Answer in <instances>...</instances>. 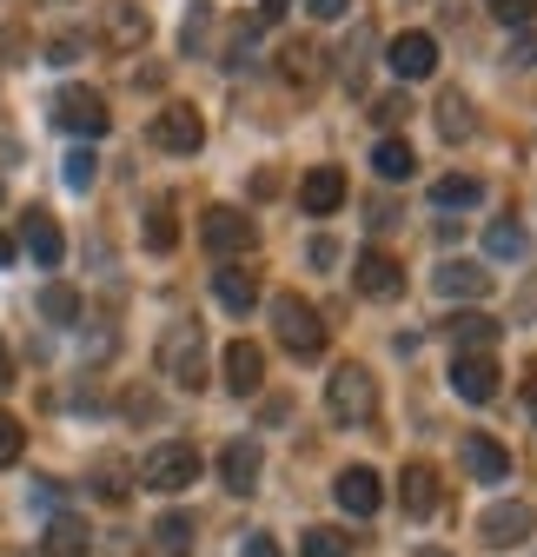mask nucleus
I'll use <instances>...</instances> for the list:
<instances>
[{
	"label": "nucleus",
	"instance_id": "23",
	"mask_svg": "<svg viewBox=\"0 0 537 557\" xmlns=\"http://www.w3.org/2000/svg\"><path fill=\"white\" fill-rule=\"evenodd\" d=\"M325 47H312V40H299V47H286V60H279V74L292 81V87H319V74H325V60H319Z\"/></svg>",
	"mask_w": 537,
	"mask_h": 557
},
{
	"label": "nucleus",
	"instance_id": "20",
	"mask_svg": "<svg viewBox=\"0 0 537 557\" xmlns=\"http://www.w3.org/2000/svg\"><path fill=\"white\" fill-rule=\"evenodd\" d=\"M372 173H378V180H412V173H419V160H412V139L385 133L378 147H372Z\"/></svg>",
	"mask_w": 537,
	"mask_h": 557
},
{
	"label": "nucleus",
	"instance_id": "38",
	"mask_svg": "<svg viewBox=\"0 0 537 557\" xmlns=\"http://www.w3.org/2000/svg\"><path fill=\"white\" fill-rule=\"evenodd\" d=\"M239 557H286V550H279L273 537H265V531H252V537L239 544Z\"/></svg>",
	"mask_w": 537,
	"mask_h": 557
},
{
	"label": "nucleus",
	"instance_id": "1",
	"mask_svg": "<svg viewBox=\"0 0 537 557\" xmlns=\"http://www.w3.org/2000/svg\"><path fill=\"white\" fill-rule=\"evenodd\" d=\"M160 372L186 392L207 385V332H199V319H173L166 338H160Z\"/></svg>",
	"mask_w": 537,
	"mask_h": 557
},
{
	"label": "nucleus",
	"instance_id": "39",
	"mask_svg": "<svg viewBox=\"0 0 537 557\" xmlns=\"http://www.w3.org/2000/svg\"><path fill=\"white\" fill-rule=\"evenodd\" d=\"M47 60H53V66H66V60H80V40H74V34H60V40L47 47Z\"/></svg>",
	"mask_w": 537,
	"mask_h": 557
},
{
	"label": "nucleus",
	"instance_id": "21",
	"mask_svg": "<svg viewBox=\"0 0 537 557\" xmlns=\"http://www.w3.org/2000/svg\"><path fill=\"white\" fill-rule=\"evenodd\" d=\"M398 498H405L412 518H425V511L438 505V471H432V465H405V478H398Z\"/></svg>",
	"mask_w": 537,
	"mask_h": 557
},
{
	"label": "nucleus",
	"instance_id": "29",
	"mask_svg": "<svg viewBox=\"0 0 537 557\" xmlns=\"http://www.w3.org/2000/svg\"><path fill=\"white\" fill-rule=\"evenodd\" d=\"M186 544H192V518H186V511H166V518L153 524V550H160V557H179Z\"/></svg>",
	"mask_w": 537,
	"mask_h": 557
},
{
	"label": "nucleus",
	"instance_id": "3",
	"mask_svg": "<svg viewBox=\"0 0 537 557\" xmlns=\"http://www.w3.org/2000/svg\"><path fill=\"white\" fill-rule=\"evenodd\" d=\"M273 332H279L286 352H299V359H319V352H325V319H319V306H305L299 293H279V299H273Z\"/></svg>",
	"mask_w": 537,
	"mask_h": 557
},
{
	"label": "nucleus",
	"instance_id": "37",
	"mask_svg": "<svg viewBox=\"0 0 537 557\" xmlns=\"http://www.w3.org/2000/svg\"><path fill=\"white\" fill-rule=\"evenodd\" d=\"M511 60H517V66H537V34H530V27L511 34Z\"/></svg>",
	"mask_w": 537,
	"mask_h": 557
},
{
	"label": "nucleus",
	"instance_id": "11",
	"mask_svg": "<svg viewBox=\"0 0 537 557\" xmlns=\"http://www.w3.org/2000/svg\"><path fill=\"white\" fill-rule=\"evenodd\" d=\"M458 458H464V471H472L478 484H504L511 478V451L498 438H485V432H464L458 438Z\"/></svg>",
	"mask_w": 537,
	"mask_h": 557
},
{
	"label": "nucleus",
	"instance_id": "27",
	"mask_svg": "<svg viewBox=\"0 0 537 557\" xmlns=\"http://www.w3.org/2000/svg\"><path fill=\"white\" fill-rule=\"evenodd\" d=\"M485 199V186L472 180V173H445V180H432V206H478Z\"/></svg>",
	"mask_w": 537,
	"mask_h": 557
},
{
	"label": "nucleus",
	"instance_id": "14",
	"mask_svg": "<svg viewBox=\"0 0 537 557\" xmlns=\"http://www.w3.org/2000/svg\"><path fill=\"white\" fill-rule=\"evenodd\" d=\"M299 206H305L312 220L339 213V206H346V173H339V166H312V173L299 180Z\"/></svg>",
	"mask_w": 537,
	"mask_h": 557
},
{
	"label": "nucleus",
	"instance_id": "43",
	"mask_svg": "<svg viewBox=\"0 0 537 557\" xmlns=\"http://www.w3.org/2000/svg\"><path fill=\"white\" fill-rule=\"evenodd\" d=\"M0 265H14V239L8 233H0Z\"/></svg>",
	"mask_w": 537,
	"mask_h": 557
},
{
	"label": "nucleus",
	"instance_id": "24",
	"mask_svg": "<svg viewBox=\"0 0 537 557\" xmlns=\"http://www.w3.org/2000/svg\"><path fill=\"white\" fill-rule=\"evenodd\" d=\"M107 40L113 47H140L147 40V14L126 8V0H113V8H107Z\"/></svg>",
	"mask_w": 537,
	"mask_h": 557
},
{
	"label": "nucleus",
	"instance_id": "19",
	"mask_svg": "<svg viewBox=\"0 0 537 557\" xmlns=\"http://www.w3.org/2000/svg\"><path fill=\"white\" fill-rule=\"evenodd\" d=\"M213 293H220L226 312H252V306H259V278H252L246 265H220V272H213Z\"/></svg>",
	"mask_w": 537,
	"mask_h": 557
},
{
	"label": "nucleus",
	"instance_id": "44",
	"mask_svg": "<svg viewBox=\"0 0 537 557\" xmlns=\"http://www.w3.org/2000/svg\"><path fill=\"white\" fill-rule=\"evenodd\" d=\"M419 557H451V550H438V544H425V550H419Z\"/></svg>",
	"mask_w": 537,
	"mask_h": 557
},
{
	"label": "nucleus",
	"instance_id": "15",
	"mask_svg": "<svg viewBox=\"0 0 537 557\" xmlns=\"http://www.w3.org/2000/svg\"><path fill=\"white\" fill-rule=\"evenodd\" d=\"M259 385H265V352H259L252 338H233V345H226V392L252 398Z\"/></svg>",
	"mask_w": 537,
	"mask_h": 557
},
{
	"label": "nucleus",
	"instance_id": "35",
	"mask_svg": "<svg viewBox=\"0 0 537 557\" xmlns=\"http://www.w3.org/2000/svg\"><path fill=\"white\" fill-rule=\"evenodd\" d=\"M485 8H491V14H498V21H504L511 34H517V27H530V14H537V0H485Z\"/></svg>",
	"mask_w": 537,
	"mask_h": 557
},
{
	"label": "nucleus",
	"instance_id": "34",
	"mask_svg": "<svg viewBox=\"0 0 537 557\" xmlns=\"http://www.w3.org/2000/svg\"><path fill=\"white\" fill-rule=\"evenodd\" d=\"M60 173H66V186H74V193H87L100 166H93V153H87V147H74V153H66V166H60Z\"/></svg>",
	"mask_w": 537,
	"mask_h": 557
},
{
	"label": "nucleus",
	"instance_id": "17",
	"mask_svg": "<svg viewBox=\"0 0 537 557\" xmlns=\"http://www.w3.org/2000/svg\"><path fill=\"white\" fill-rule=\"evenodd\" d=\"M21 246L34 252V265H60V252H66V239H60V226H53V213H21Z\"/></svg>",
	"mask_w": 537,
	"mask_h": 557
},
{
	"label": "nucleus",
	"instance_id": "32",
	"mask_svg": "<svg viewBox=\"0 0 537 557\" xmlns=\"http://www.w3.org/2000/svg\"><path fill=\"white\" fill-rule=\"evenodd\" d=\"M40 312H47L53 325H74V319H80V293H74V286H47V293H40Z\"/></svg>",
	"mask_w": 537,
	"mask_h": 557
},
{
	"label": "nucleus",
	"instance_id": "42",
	"mask_svg": "<svg viewBox=\"0 0 537 557\" xmlns=\"http://www.w3.org/2000/svg\"><path fill=\"white\" fill-rule=\"evenodd\" d=\"M524 405L537 411V359H530V379H524Z\"/></svg>",
	"mask_w": 537,
	"mask_h": 557
},
{
	"label": "nucleus",
	"instance_id": "7",
	"mask_svg": "<svg viewBox=\"0 0 537 557\" xmlns=\"http://www.w3.org/2000/svg\"><path fill=\"white\" fill-rule=\"evenodd\" d=\"M153 147L192 160L199 147H207V120H199L192 107H160V113H153Z\"/></svg>",
	"mask_w": 537,
	"mask_h": 557
},
{
	"label": "nucleus",
	"instance_id": "13",
	"mask_svg": "<svg viewBox=\"0 0 537 557\" xmlns=\"http://www.w3.org/2000/svg\"><path fill=\"white\" fill-rule=\"evenodd\" d=\"M530 531H537V511H530V505H517V498H511V505H491V511L478 518V537H485V544H498V550H504V544H524Z\"/></svg>",
	"mask_w": 537,
	"mask_h": 557
},
{
	"label": "nucleus",
	"instance_id": "12",
	"mask_svg": "<svg viewBox=\"0 0 537 557\" xmlns=\"http://www.w3.org/2000/svg\"><path fill=\"white\" fill-rule=\"evenodd\" d=\"M385 60H391L398 81H432V74H438V40H432V34H398Z\"/></svg>",
	"mask_w": 537,
	"mask_h": 557
},
{
	"label": "nucleus",
	"instance_id": "6",
	"mask_svg": "<svg viewBox=\"0 0 537 557\" xmlns=\"http://www.w3.org/2000/svg\"><path fill=\"white\" fill-rule=\"evenodd\" d=\"M199 239H207V252L233 259V252H252L259 226H252V213H239V206H213V213L199 220Z\"/></svg>",
	"mask_w": 537,
	"mask_h": 557
},
{
	"label": "nucleus",
	"instance_id": "33",
	"mask_svg": "<svg viewBox=\"0 0 537 557\" xmlns=\"http://www.w3.org/2000/svg\"><path fill=\"white\" fill-rule=\"evenodd\" d=\"M21 451H27L21 418H14V411H0V471H8V465H21Z\"/></svg>",
	"mask_w": 537,
	"mask_h": 557
},
{
	"label": "nucleus",
	"instance_id": "2",
	"mask_svg": "<svg viewBox=\"0 0 537 557\" xmlns=\"http://www.w3.org/2000/svg\"><path fill=\"white\" fill-rule=\"evenodd\" d=\"M325 405H332L339 425H372V418H378V379L365 366H339L325 379Z\"/></svg>",
	"mask_w": 537,
	"mask_h": 557
},
{
	"label": "nucleus",
	"instance_id": "30",
	"mask_svg": "<svg viewBox=\"0 0 537 557\" xmlns=\"http://www.w3.org/2000/svg\"><path fill=\"white\" fill-rule=\"evenodd\" d=\"M472 126H478V113H472V100H438V133L445 139H472Z\"/></svg>",
	"mask_w": 537,
	"mask_h": 557
},
{
	"label": "nucleus",
	"instance_id": "10",
	"mask_svg": "<svg viewBox=\"0 0 537 557\" xmlns=\"http://www.w3.org/2000/svg\"><path fill=\"white\" fill-rule=\"evenodd\" d=\"M451 392L472 398V405H491L498 398V359L491 352H458L451 359Z\"/></svg>",
	"mask_w": 537,
	"mask_h": 557
},
{
	"label": "nucleus",
	"instance_id": "8",
	"mask_svg": "<svg viewBox=\"0 0 537 557\" xmlns=\"http://www.w3.org/2000/svg\"><path fill=\"white\" fill-rule=\"evenodd\" d=\"M352 286H359L365 299H391V293H405V265H398L391 252H378V246H365V252L352 259Z\"/></svg>",
	"mask_w": 537,
	"mask_h": 557
},
{
	"label": "nucleus",
	"instance_id": "5",
	"mask_svg": "<svg viewBox=\"0 0 537 557\" xmlns=\"http://www.w3.org/2000/svg\"><path fill=\"white\" fill-rule=\"evenodd\" d=\"M192 478H199V451L192 445H153L140 458V484H147V492H186Z\"/></svg>",
	"mask_w": 537,
	"mask_h": 557
},
{
	"label": "nucleus",
	"instance_id": "31",
	"mask_svg": "<svg viewBox=\"0 0 537 557\" xmlns=\"http://www.w3.org/2000/svg\"><path fill=\"white\" fill-rule=\"evenodd\" d=\"M299 544H305V557H352V537H346V531H332V524H312Z\"/></svg>",
	"mask_w": 537,
	"mask_h": 557
},
{
	"label": "nucleus",
	"instance_id": "18",
	"mask_svg": "<svg viewBox=\"0 0 537 557\" xmlns=\"http://www.w3.org/2000/svg\"><path fill=\"white\" fill-rule=\"evenodd\" d=\"M220 478H226V492H252V484H259V445L252 438H233L220 451Z\"/></svg>",
	"mask_w": 537,
	"mask_h": 557
},
{
	"label": "nucleus",
	"instance_id": "41",
	"mask_svg": "<svg viewBox=\"0 0 537 557\" xmlns=\"http://www.w3.org/2000/svg\"><path fill=\"white\" fill-rule=\"evenodd\" d=\"M14 385V352H8V338H0V392Z\"/></svg>",
	"mask_w": 537,
	"mask_h": 557
},
{
	"label": "nucleus",
	"instance_id": "26",
	"mask_svg": "<svg viewBox=\"0 0 537 557\" xmlns=\"http://www.w3.org/2000/svg\"><path fill=\"white\" fill-rule=\"evenodd\" d=\"M47 557H87V524L80 518H53L47 524Z\"/></svg>",
	"mask_w": 537,
	"mask_h": 557
},
{
	"label": "nucleus",
	"instance_id": "9",
	"mask_svg": "<svg viewBox=\"0 0 537 557\" xmlns=\"http://www.w3.org/2000/svg\"><path fill=\"white\" fill-rule=\"evenodd\" d=\"M332 498H339V511H352V518H372L385 505V484H378L372 465H346L339 478H332Z\"/></svg>",
	"mask_w": 537,
	"mask_h": 557
},
{
	"label": "nucleus",
	"instance_id": "36",
	"mask_svg": "<svg viewBox=\"0 0 537 557\" xmlns=\"http://www.w3.org/2000/svg\"><path fill=\"white\" fill-rule=\"evenodd\" d=\"M372 113H378L385 126H398V120H412V100H405V94H385V100H372Z\"/></svg>",
	"mask_w": 537,
	"mask_h": 557
},
{
	"label": "nucleus",
	"instance_id": "28",
	"mask_svg": "<svg viewBox=\"0 0 537 557\" xmlns=\"http://www.w3.org/2000/svg\"><path fill=\"white\" fill-rule=\"evenodd\" d=\"M147 246H153V252H173V246H179L173 199H153V206H147Z\"/></svg>",
	"mask_w": 537,
	"mask_h": 557
},
{
	"label": "nucleus",
	"instance_id": "25",
	"mask_svg": "<svg viewBox=\"0 0 537 557\" xmlns=\"http://www.w3.org/2000/svg\"><path fill=\"white\" fill-rule=\"evenodd\" d=\"M485 252H491V259H524L530 239H524L517 220H491V226H485Z\"/></svg>",
	"mask_w": 537,
	"mask_h": 557
},
{
	"label": "nucleus",
	"instance_id": "40",
	"mask_svg": "<svg viewBox=\"0 0 537 557\" xmlns=\"http://www.w3.org/2000/svg\"><path fill=\"white\" fill-rule=\"evenodd\" d=\"M305 8H312V21H339V14H346V0H305Z\"/></svg>",
	"mask_w": 537,
	"mask_h": 557
},
{
	"label": "nucleus",
	"instance_id": "22",
	"mask_svg": "<svg viewBox=\"0 0 537 557\" xmlns=\"http://www.w3.org/2000/svg\"><path fill=\"white\" fill-rule=\"evenodd\" d=\"M451 338H458V352H491V345H498V319L458 312V319H451Z\"/></svg>",
	"mask_w": 537,
	"mask_h": 557
},
{
	"label": "nucleus",
	"instance_id": "4",
	"mask_svg": "<svg viewBox=\"0 0 537 557\" xmlns=\"http://www.w3.org/2000/svg\"><path fill=\"white\" fill-rule=\"evenodd\" d=\"M53 126L60 133H80V139H100L113 126V107L93 94V87H60L53 94Z\"/></svg>",
	"mask_w": 537,
	"mask_h": 557
},
{
	"label": "nucleus",
	"instance_id": "16",
	"mask_svg": "<svg viewBox=\"0 0 537 557\" xmlns=\"http://www.w3.org/2000/svg\"><path fill=\"white\" fill-rule=\"evenodd\" d=\"M432 286H438V299H485L491 293V272L485 265H464V259H445L432 272Z\"/></svg>",
	"mask_w": 537,
	"mask_h": 557
}]
</instances>
